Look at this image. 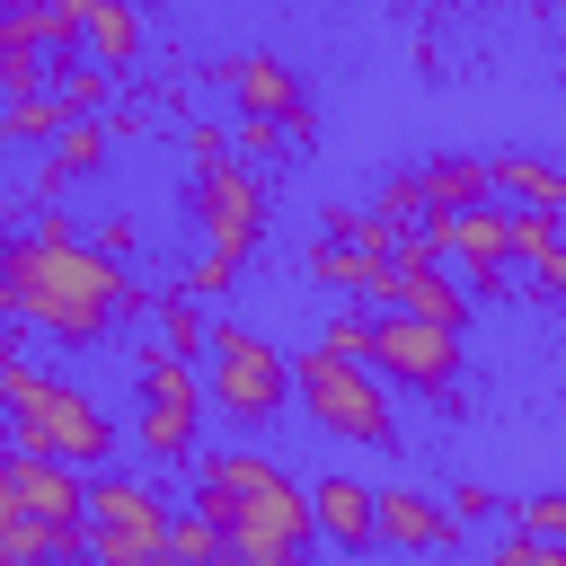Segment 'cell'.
I'll use <instances>...</instances> for the list:
<instances>
[{"label": "cell", "instance_id": "ffe728a7", "mask_svg": "<svg viewBox=\"0 0 566 566\" xmlns=\"http://www.w3.org/2000/svg\"><path fill=\"white\" fill-rule=\"evenodd\" d=\"M150 318H159V354H168V363H195V354L212 345V327H203V310H195V292H177V301H159Z\"/></svg>", "mask_w": 566, "mask_h": 566}, {"label": "cell", "instance_id": "9a60e30c", "mask_svg": "<svg viewBox=\"0 0 566 566\" xmlns=\"http://www.w3.org/2000/svg\"><path fill=\"white\" fill-rule=\"evenodd\" d=\"M486 195H495L504 212H557V221H566V168H548V159H531V150H495V159H486Z\"/></svg>", "mask_w": 566, "mask_h": 566}, {"label": "cell", "instance_id": "30bf717a", "mask_svg": "<svg viewBox=\"0 0 566 566\" xmlns=\"http://www.w3.org/2000/svg\"><path fill=\"white\" fill-rule=\"evenodd\" d=\"M221 80L239 88V106L256 124H283L292 142H310V97H301V71L283 53H239V62H221Z\"/></svg>", "mask_w": 566, "mask_h": 566}, {"label": "cell", "instance_id": "e0dca14e", "mask_svg": "<svg viewBox=\"0 0 566 566\" xmlns=\"http://www.w3.org/2000/svg\"><path fill=\"white\" fill-rule=\"evenodd\" d=\"M0 566H80V539L44 531V522L0 486Z\"/></svg>", "mask_w": 566, "mask_h": 566}, {"label": "cell", "instance_id": "277c9868", "mask_svg": "<svg viewBox=\"0 0 566 566\" xmlns=\"http://www.w3.org/2000/svg\"><path fill=\"white\" fill-rule=\"evenodd\" d=\"M168 486L133 478V469H97L88 478V539H80V566H177L168 557Z\"/></svg>", "mask_w": 566, "mask_h": 566}, {"label": "cell", "instance_id": "4316f807", "mask_svg": "<svg viewBox=\"0 0 566 566\" xmlns=\"http://www.w3.org/2000/svg\"><path fill=\"white\" fill-rule=\"evenodd\" d=\"M230 283H239V265H221V256H195V265H186V292H195V301H221Z\"/></svg>", "mask_w": 566, "mask_h": 566}, {"label": "cell", "instance_id": "5b68a950", "mask_svg": "<svg viewBox=\"0 0 566 566\" xmlns=\"http://www.w3.org/2000/svg\"><path fill=\"white\" fill-rule=\"evenodd\" d=\"M186 150H195V221H203V256L239 265V256L256 248V230H265V186H256V168H248L212 124H195Z\"/></svg>", "mask_w": 566, "mask_h": 566}, {"label": "cell", "instance_id": "603a6c76", "mask_svg": "<svg viewBox=\"0 0 566 566\" xmlns=\"http://www.w3.org/2000/svg\"><path fill=\"white\" fill-rule=\"evenodd\" d=\"M513 531H531V539H548V548H566V486H557V495H531Z\"/></svg>", "mask_w": 566, "mask_h": 566}, {"label": "cell", "instance_id": "484cf974", "mask_svg": "<svg viewBox=\"0 0 566 566\" xmlns=\"http://www.w3.org/2000/svg\"><path fill=\"white\" fill-rule=\"evenodd\" d=\"M495 566H566V548H548V539H531V531H504V539H495Z\"/></svg>", "mask_w": 566, "mask_h": 566}, {"label": "cell", "instance_id": "44dd1931", "mask_svg": "<svg viewBox=\"0 0 566 566\" xmlns=\"http://www.w3.org/2000/svg\"><path fill=\"white\" fill-rule=\"evenodd\" d=\"M168 557H177V566H230V557H221V531H212L195 504H177V522H168Z\"/></svg>", "mask_w": 566, "mask_h": 566}, {"label": "cell", "instance_id": "f546056e", "mask_svg": "<svg viewBox=\"0 0 566 566\" xmlns=\"http://www.w3.org/2000/svg\"><path fill=\"white\" fill-rule=\"evenodd\" d=\"M0 460H9V433H0Z\"/></svg>", "mask_w": 566, "mask_h": 566}, {"label": "cell", "instance_id": "6da1fadb", "mask_svg": "<svg viewBox=\"0 0 566 566\" xmlns=\"http://www.w3.org/2000/svg\"><path fill=\"white\" fill-rule=\"evenodd\" d=\"M0 292H9V310L35 327V336H53V345H97L124 310H133V274L106 256V248H88L71 221H35L27 239H0Z\"/></svg>", "mask_w": 566, "mask_h": 566}, {"label": "cell", "instance_id": "7402d4cb", "mask_svg": "<svg viewBox=\"0 0 566 566\" xmlns=\"http://www.w3.org/2000/svg\"><path fill=\"white\" fill-rule=\"evenodd\" d=\"M557 248H566V221H557V212H513V265H522V274H531L539 256H557Z\"/></svg>", "mask_w": 566, "mask_h": 566}, {"label": "cell", "instance_id": "ac0fdd59", "mask_svg": "<svg viewBox=\"0 0 566 566\" xmlns=\"http://www.w3.org/2000/svg\"><path fill=\"white\" fill-rule=\"evenodd\" d=\"M80 53H88V62L115 80V71L142 53V18H133L124 0H88V18H80Z\"/></svg>", "mask_w": 566, "mask_h": 566}, {"label": "cell", "instance_id": "3957f363", "mask_svg": "<svg viewBox=\"0 0 566 566\" xmlns=\"http://www.w3.org/2000/svg\"><path fill=\"white\" fill-rule=\"evenodd\" d=\"M0 433H9V451L62 460V469H80V478L115 469V424H106V407H97L88 389H71V380H44V371H18V398H9Z\"/></svg>", "mask_w": 566, "mask_h": 566}, {"label": "cell", "instance_id": "ba28073f", "mask_svg": "<svg viewBox=\"0 0 566 566\" xmlns=\"http://www.w3.org/2000/svg\"><path fill=\"white\" fill-rule=\"evenodd\" d=\"M195 424H203V380H195V363L150 354V363L133 371V433H142V460H159V469L195 460Z\"/></svg>", "mask_w": 566, "mask_h": 566}, {"label": "cell", "instance_id": "5bb4252c", "mask_svg": "<svg viewBox=\"0 0 566 566\" xmlns=\"http://www.w3.org/2000/svg\"><path fill=\"white\" fill-rule=\"evenodd\" d=\"M407 186H416V221H460V212L495 203L486 159H424V168H407Z\"/></svg>", "mask_w": 566, "mask_h": 566}, {"label": "cell", "instance_id": "f1b7e54d", "mask_svg": "<svg viewBox=\"0 0 566 566\" xmlns=\"http://www.w3.org/2000/svg\"><path fill=\"white\" fill-rule=\"evenodd\" d=\"M486 504H495V495H486V486H451V522H478V513H486Z\"/></svg>", "mask_w": 566, "mask_h": 566}, {"label": "cell", "instance_id": "4fadbf2b", "mask_svg": "<svg viewBox=\"0 0 566 566\" xmlns=\"http://www.w3.org/2000/svg\"><path fill=\"white\" fill-rule=\"evenodd\" d=\"M310 522H318V539H336V548H371V539H380V486H363V478H318V486H310Z\"/></svg>", "mask_w": 566, "mask_h": 566}, {"label": "cell", "instance_id": "7c38bea8", "mask_svg": "<svg viewBox=\"0 0 566 566\" xmlns=\"http://www.w3.org/2000/svg\"><path fill=\"white\" fill-rule=\"evenodd\" d=\"M380 548H407V557L460 548V522H451V504L424 495V486H380Z\"/></svg>", "mask_w": 566, "mask_h": 566}, {"label": "cell", "instance_id": "8992f818", "mask_svg": "<svg viewBox=\"0 0 566 566\" xmlns=\"http://www.w3.org/2000/svg\"><path fill=\"white\" fill-rule=\"evenodd\" d=\"M203 380H212V407L230 424H274L283 398H292V354L265 345L256 327L239 318H212V345H203Z\"/></svg>", "mask_w": 566, "mask_h": 566}, {"label": "cell", "instance_id": "d6986e66", "mask_svg": "<svg viewBox=\"0 0 566 566\" xmlns=\"http://www.w3.org/2000/svg\"><path fill=\"white\" fill-rule=\"evenodd\" d=\"M106 124H62L53 133V159H44V186H71V177H88V168H106Z\"/></svg>", "mask_w": 566, "mask_h": 566}, {"label": "cell", "instance_id": "9c48e42d", "mask_svg": "<svg viewBox=\"0 0 566 566\" xmlns=\"http://www.w3.org/2000/svg\"><path fill=\"white\" fill-rule=\"evenodd\" d=\"M363 371H371L380 389L451 398V389H460V336H442V327H424V318L380 310V318H371V354H363Z\"/></svg>", "mask_w": 566, "mask_h": 566}, {"label": "cell", "instance_id": "d4e9b609", "mask_svg": "<svg viewBox=\"0 0 566 566\" xmlns=\"http://www.w3.org/2000/svg\"><path fill=\"white\" fill-rule=\"evenodd\" d=\"M318 345H327V354H345V363H363V354H371V318H363V310H345V318H327V336H318Z\"/></svg>", "mask_w": 566, "mask_h": 566}, {"label": "cell", "instance_id": "cb8c5ba5", "mask_svg": "<svg viewBox=\"0 0 566 566\" xmlns=\"http://www.w3.org/2000/svg\"><path fill=\"white\" fill-rule=\"evenodd\" d=\"M230 150H239V159H283V150H301V142H292V133H283V124H256V115H248V124H239V142H230Z\"/></svg>", "mask_w": 566, "mask_h": 566}, {"label": "cell", "instance_id": "8fae6325", "mask_svg": "<svg viewBox=\"0 0 566 566\" xmlns=\"http://www.w3.org/2000/svg\"><path fill=\"white\" fill-rule=\"evenodd\" d=\"M389 310H398V318H424V327H442V336H460V327H469V292L451 283V265H433V256H416V248H398Z\"/></svg>", "mask_w": 566, "mask_h": 566}, {"label": "cell", "instance_id": "83f0119b", "mask_svg": "<svg viewBox=\"0 0 566 566\" xmlns=\"http://www.w3.org/2000/svg\"><path fill=\"white\" fill-rule=\"evenodd\" d=\"M531 283H539L548 301H566V248H557V256H539V265H531Z\"/></svg>", "mask_w": 566, "mask_h": 566}, {"label": "cell", "instance_id": "7a4b0ae2", "mask_svg": "<svg viewBox=\"0 0 566 566\" xmlns=\"http://www.w3.org/2000/svg\"><path fill=\"white\" fill-rule=\"evenodd\" d=\"M195 513L221 531L230 566H310L318 548L310 486H292L265 451H195Z\"/></svg>", "mask_w": 566, "mask_h": 566}, {"label": "cell", "instance_id": "2e32d148", "mask_svg": "<svg viewBox=\"0 0 566 566\" xmlns=\"http://www.w3.org/2000/svg\"><path fill=\"white\" fill-rule=\"evenodd\" d=\"M451 265H460L469 283H486V292H495V274L513 265V212H504V203L460 212V221H451Z\"/></svg>", "mask_w": 566, "mask_h": 566}, {"label": "cell", "instance_id": "52a82bcc", "mask_svg": "<svg viewBox=\"0 0 566 566\" xmlns=\"http://www.w3.org/2000/svg\"><path fill=\"white\" fill-rule=\"evenodd\" d=\"M292 398H301V416H310L318 433H336V442H398L389 389H380L363 363L327 354V345H310V354L292 363Z\"/></svg>", "mask_w": 566, "mask_h": 566}]
</instances>
